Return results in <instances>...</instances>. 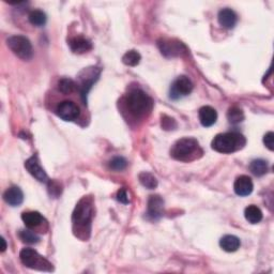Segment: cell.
<instances>
[{"instance_id": "cell-1", "label": "cell", "mask_w": 274, "mask_h": 274, "mask_svg": "<svg viewBox=\"0 0 274 274\" xmlns=\"http://www.w3.org/2000/svg\"><path fill=\"white\" fill-rule=\"evenodd\" d=\"M127 109L136 118H142L152 111L153 101L145 91L134 89L126 98Z\"/></svg>"}, {"instance_id": "cell-2", "label": "cell", "mask_w": 274, "mask_h": 274, "mask_svg": "<svg viewBox=\"0 0 274 274\" xmlns=\"http://www.w3.org/2000/svg\"><path fill=\"white\" fill-rule=\"evenodd\" d=\"M246 144L245 137L237 132L218 134L212 140V149L221 153H232L242 149Z\"/></svg>"}, {"instance_id": "cell-3", "label": "cell", "mask_w": 274, "mask_h": 274, "mask_svg": "<svg viewBox=\"0 0 274 274\" xmlns=\"http://www.w3.org/2000/svg\"><path fill=\"white\" fill-rule=\"evenodd\" d=\"M198 152L203 153L198 142L192 137L179 139L170 149V155L173 159L182 162H189L196 159Z\"/></svg>"}, {"instance_id": "cell-4", "label": "cell", "mask_w": 274, "mask_h": 274, "mask_svg": "<svg viewBox=\"0 0 274 274\" xmlns=\"http://www.w3.org/2000/svg\"><path fill=\"white\" fill-rule=\"evenodd\" d=\"M94 214V208H93V202L90 198L84 197L80 199L79 203L76 205L75 210L73 212V224L77 225L78 228L87 229V227L90 229V223L93 220Z\"/></svg>"}, {"instance_id": "cell-5", "label": "cell", "mask_w": 274, "mask_h": 274, "mask_svg": "<svg viewBox=\"0 0 274 274\" xmlns=\"http://www.w3.org/2000/svg\"><path fill=\"white\" fill-rule=\"evenodd\" d=\"M21 261L24 265L35 270L40 271H52L53 267L52 263L46 260L43 256H41L37 251L33 248H23L20 254Z\"/></svg>"}, {"instance_id": "cell-6", "label": "cell", "mask_w": 274, "mask_h": 274, "mask_svg": "<svg viewBox=\"0 0 274 274\" xmlns=\"http://www.w3.org/2000/svg\"><path fill=\"white\" fill-rule=\"evenodd\" d=\"M11 51L23 60H30L33 56V48L28 38L24 36H12L7 40Z\"/></svg>"}, {"instance_id": "cell-7", "label": "cell", "mask_w": 274, "mask_h": 274, "mask_svg": "<svg viewBox=\"0 0 274 274\" xmlns=\"http://www.w3.org/2000/svg\"><path fill=\"white\" fill-rule=\"evenodd\" d=\"M100 74H101V70L95 68V66H91V68H87L82 70L79 74L80 78V95L82 98V101L86 104L87 102V95L91 87L94 86L95 82L99 79Z\"/></svg>"}, {"instance_id": "cell-8", "label": "cell", "mask_w": 274, "mask_h": 274, "mask_svg": "<svg viewBox=\"0 0 274 274\" xmlns=\"http://www.w3.org/2000/svg\"><path fill=\"white\" fill-rule=\"evenodd\" d=\"M193 82L187 76H179L170 87V98L177 100L192 93Z\"/></svg>"}, {"instance_id": "cell-9", "label": "cell", "mask_w": 274, "mask_h": 274, "mask_svg": "<svg viewBox=\"0 0 274 274\" xmlns=\"http://www.w3.org/2000/svg\"><path fill=\"white\" fill-rule=\"evenodd\" d=\"M56 114L64 121H74L79 116V107L72 101H62L57 105Z\"/></svg>"}, {"instance_id": "cell-10", "label": "cell", "mask_w": 274, "mask_h": 274, "mask_svg": "<svg viewBox=\"0 0 274 274\" xmlns=\"http://www.w3.org/2000/svg\"><path fill=\"white\" fill-rule=\"evenodd\" d=\"M164 213V201L157 195L150 196L148 201V210L146 217L150 221H157L163 217Z\"/></svg>"}, {"instance_id": "cell-11", "label": "cell", "mask_w": 274, "mask_h": 274, "mask_svg": "<svg viewBox=\"0 0 274 274\" xmlns=\"http://www.w3.org/2000/svg\"><path fill=\"white\" fill-rule=\"evenodd\" d=\"M159 47L162 54L165 56H180L182 53H187V47L181 42H175L170 40H161L159 41Z\"/></svg>"}, {"instance_id": "cell-12", "label": "cell", "mask_w": 274, "mask_h": 274, "mask_svg": "<svg viewBox=\"0 0 274 274\" xmlns=\"http://www.w3.org/2000/svg\"><path fill=\"white\" fill-rule=\"evenodd\" d=\"M25 167H26V169L29 171L30 175H32L38 181H40V182H47L48 181V177L46 175V172L44 171V169L42 167H41L37 155H33V156L29 157V159L25 162Z\"/></svg>"}, {"instance_id": "cell-13", "label": "cell", "mask_w": 274, "mask_h": 274, "mask_svg": "<svg viewBox=\"0 0 274 274\" xmlns=\"http://www.w3.org/2000/svg\"><path fill=\"white\" fill-rule=\"evenodd\" d=\"M234 190L235 193L238 196H248L251 195L253 190H254V185L252 179L248 176H240L236 179L235 185H234Z\"/></svg>"}, {"instance_id": "cell-14", "label": "cell", "mask_w": 274, "mask_h": 274, "mask_svg": "<svg viewBox=\"0 0 274 274\" xmlns=\"http://www.w3.org/2000/svg\"><path fill=\"white\" fill-rule=\"evenodd\" d=\"M199 121L205 128H209L217 122L218 113L211 106H204L199 110Z\"/></svg>"}, {"instance_id": "cell-15", "label": "cell", "mask_w": 274, "mask_h": 274, "mask_svg": "<svg viewBox=\"0 0 274 274\" xmlns=\"http://www.w3.org/2000/svg\"><path fill=\"white\" fill-rule=\"evenodd\" d=\"M5 202L12 207H19L24 202V193L19 187H11L4 193Z\"/></svg>"}, {"instance_id": "cell-16", "label": "cell", "mask_w": 274, "mask_h": 274, "mask_svg": "<svg viewBox=\"0 0 274 274\" xmlns=\"http://www.w3.org/2000/svg\"><path fill=\"white\" fill-rule=\"evenodd\" d=\"M218 20H219V24L223 28L232 29L236 26L238 18H237V14L234 11L226 8V9H223L219 12Z\"/></svg>"}, {"instance_id": "cell-17", "label": "cell", "mask_w": 274, "mask_h": 274, "mask_svg": "<svg viewBox=\"0 0 274 274\" xmlns=\"http://www.w3.org/2000/svg\"><path fill=\"white\" fill-rule=\"evenodd\" d=\"M69 45L70 48L72 49V52L75 54H84L89 52L90 49L93 48V44H91L90 41L81 36L72 38L70 40Z\"/></svg>"}, {"instance_id": "cell-18", "label": "cell", "mask_w": 274, "mask_h": 274, "mask_svg": "<svg viewBox=\"0 0 274 274\" xmlns=\"http://www.w3.org/2000/svg\"><path fill=\"white\" fill-rule=\"evenodd\" d=\"M22 220L25 223L26 227L29 229L38 228L42 225L43 222H45L42 214L38 211H29V212H24L22 214Z\"/></svg>"}, {"instance_id": "cell-19", "label": "cell", "mask_w": 274, "mask_h": 274, "mask_svg": "<svg viewBox=\"0 0 274 274\" xmlns=\"http://www.w3.org/2000/svg\"><path fill=\"white\" fill-rule=\"evenodd\" d=\"M240 239L236 236L226 235L220 240V246L227 253L236 252L240 247Z\"/></svg>"}, {"instance_id": "cell-20", "label": "cell", "mask_w": 274, "mask_h": 274, "mask_svg": "<svg viewBox=\"0 0 274 274\" xmlns=\"http://www.w3.org/2000/svg\"><path fill=\"white\" fill-rule=\"evenodd\" d=\"M244 217L251 224H258L262 220V212L257 206L251 205L244 210Z\"/></svg>"}, {"instance_id": "cell-21", "label": "cell", "mask_w": 274, "mask_h": 274, "mask_svg": "<svg viewBox=\"0 0 274 274\" xmlns=\"http://www.w3.org/2000/svg\"><path fill=\"white\" fill-rule=\"evenodd\" d=\"M28 20H29L30 24L33 25V26L42 27L45 25V23L47 21V18H46V14L43 11L33 10V11H31L29 13Z\"/></svg>"}, {"instance_id": "cell-22", "label": "cell", "mask_w": 274, "mask_h": 274, "mask_svg": "<svg viewBox=\"0 0 274 274\" xmlns=\"http://www.w3.org/2000/svg\"><path fill=\"white\" fill-rule=\"evenodd\" d=\"M250 169L255 176L261 177V176L264 175L265 172L268 171V163L265 162L264 160H261V159L254 160L250 164Z\"/></svg>"}, {"instance_id": "cell-23", "label": "cell", "mask_w": 274, "mask_h": 274, "mask_svg": "<svg viewBox=\"0 0 274 274\" xmlns=\"http://www.w3.org/2000/svg\"><path fill=\"white\" fill-rule=\"evenodd\" d=\"M138 179H139L140 184H142V186L145 187L146 189L153 190V189H155L157 187L156 178L152 175V173L148 172V171L140 172L139 176H138Z\"/></svg>"}, {"instance_id": "cell-24", "label": "cell", "mask_w": 274, "mask_h": 274, "mask_svg": "<svg viewBox=\"0 0 274 274\" xmlns=\"http://www.w3.org/2000/svg\"><path fill=\"white\" fill-rule=\"evenodd\" d=\"M76 85L71 78H61L58 81V90L63 95H70L75 90Z\"/></svg>"}, {"instance_id": "cell-25", "label": "cell", "mask_w": 274, "mask_h": 274, "mask_svg": "<svg viewBox=\"0 0 274 274\" xmlns=\"http://www.w3.org/2000/svg\"><path fill=\"white\" fill-rule=\"evenodd\" d=\"M227 119L232 124H238L244 120V114L242 110H240L239 107H231L227 113Z\"/></svg>"}, {"instance_id": "cell-26", "label": "cell", "mask_w": 274, "mask_h": 274, "mask_svg": "<svg viewBox=\"0 0 274 274\" xmlns=\"http://www.w3.org/2000/svg\"><path fill=\"white\" fill-rule=\"evenodd\" d=\"M140 54L136 51H129L122 57V62L129 66H135L140 62Z\"/></svg>"}, {"instance_id": "cell-27", "label": "cell", "mask_w": 274, "mask_h": 274, "mask_svg": "<svg viewBox=\"0 0 274 274\" xmlns=\"http://www.w3.org/2000/svg\"><path fill=\"white\" fill-rule=\"evenodd\" d=\"M19 236L22 239V241L26 242V243L35 244L40 241V237L31 230H21Z\"/></svg>"}, {"instance_id": "cell-28", "label": "cell", "mask_w": 274, "mask_h": 274, "mask_svg": "<svg viewBox=\"0 0 274 274\" xmlns=\"http://www.w3.org/2000/svg\"><path fill=\"white\" fill-rule=\"evenodd\" d=\"M127 166L128 162L122 156H116L110 162V167L116 171H121L123 169H126Z\"/></svg>"}, {"instance_id": "cell-29", "label": "cell", "mask_w": 274, "mask_h": 274, "mask_svg": "<svg viewBox=\"0 0 274 274\" xmlns=\"http://www.w3.org/2000/svg\"><path fill=\"white\" fill-rule=\"evenodd\" d=\"M62 192L61 185L56 180L48 181V193L53 197H58Z\"/></svg>"}, {"instance_id": "cell-30", "label": "cell", "mask_w": 274, "mask_h": 274, "mask_svg": "<svg viewBox=\"0 0 274 274\" xmlns=\"http://www.w3.org/2000/svg\"><path fill=\"white\" fill-rule=\"evenodd\" d=\"M263 144L265 145L269 150L273 151L274 149V134L273 132H268L267 134L263 136Z\"/></svg>"}, {"instance_id": "cell-31", "label": "cell", "mask_w": 274, "mask_h": 274, "mask_svg": "<svg viewBox=\"0 0 274 274\" xmlns=\"http://www.w3.org/2000/svg\"><path fill=\"white\" fill-rule=\"evenodd\" d=\"M117 201L120 202L121 204L127 205L129 204V197H128V193L127 191L124 189H120L117 192Z\"/></svg>"}, {"instance_id": "cell-32", "label": "cell", "mask_w": 274, "mask_h": 274, "mask_svg": "<svg viewBox=\"0 0 274 274\" xmlns=\"http://www.w3.org/2000/svg\"><path fill=\"white\" fill-rule=\"evenodd\" d=\"M2 252H5L6 251V248H7V243H6V240L4 238H2Z\"/></svg>"}]
</instances>
